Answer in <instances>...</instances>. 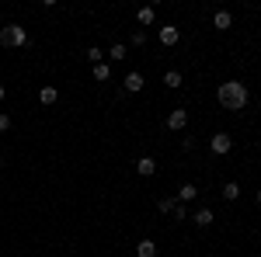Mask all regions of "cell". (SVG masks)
I'll list each match as a JSON object with an SVG mask.
<instances>
[{"instance_id":"6da1fadb","label":"cell","mask_w":261,"mask_h":257,"mask_svg":"<svg viewBox=\"0 0 261 257\" xmlns=\"http://www.w3.org/2000/svg\"><path fill=\"white\" fill-rule=\"evenodd\" d=\"M216 101H220L226 111H244L251 104V91H247V83H241V80H226V83H220V91H216Z\"/></svg>"},{"instance_id":"7a4b0ae2","label":"cell","mask_w":261,"mask_h":257,"mask_svg":"<svg viewBox=\"0 0 261 257\" xmlns=\"http://www.w3.org/2000/svg\"><path fill=\"white\" fill-rule=\"evenodd\" d=\"M0 45H4V49H21V45H28V28H21V24H4V28H0Z\"/></svg>"},{"instance_id":"3957f363","label":"cell","mask_w":261,"mask_h":257,"mask_svg":"<svg viewBox=\"0 0 261 257\" xmlns=\"http://www.w3.org/2000/svg\"><path fill=\"white\" fill-rule=\"evenodd\" d=\"M209 150H213V153H216V157H226V153H230V150H233V139L226 136V132H216V136L209 139Z\"/></svg>"},{"instance_id":"277c9868","label":"cell","mask_w":261,"mask_h":257,"mask_svg":"<svg viewBox=\"0 0 261 257\" xmlns=\"http://www.w3.org/2000/svg\"><path fill=\"white\" fill-rule=\"evenodd\" d=\"M157 39H161V45L171 49V45H178V42H181V32L174 28V24H164V28H157Z\"/></svg>"},{"instance_id":"5b68a950","label":"cell","mask_w":261,"mask_h":257,"mask_svg":"<svg viewBox=\"0 0 261 257\" xmlns=\"http://www.w3.org/2000/svg\"><path fill=\"white\" fill-rule=\"evenodd\" d=\"M143 83H146V77H143L140 70H133V73H125V83L122 87H125V94H140Z\"/></svg>"},{"instance_id":"8992f818","label":"cell","mask_w":261,"mask_h":257,"mask_svg":"<svg viewBox=\"0 0 261 257\" xmlns=\"http://www.w3.org/2000/svg\"><path fill=\"white\" fill-rule=\"evenodd\" d=\"M185 125H188V111H185V108H174V111L167 115V129H171V132H181Z\"/></svg>"},{"instance_id":"52a82bcc","label":"cell","mask_w":261,"mask_h":257,"mask_svg":"<svg viewBox=\"0 0 261 257\" xmlns=\"http://www.w3.org/2000/svg\"><path fill=\"white\" fill-rule=\"evenodd\" d=\"M136 170H140V178H153V174H157V160L153 157H140L136 160Z\"/></svg>"},{"instance_id":"ba28073f","label":"cell","mask_w":261,"mask_h":257,"mask_svg":"<svg viewBox=\"0 0 261 257\" xmlns=\"http://www.w3.org/2000/svg\"><path fill=\"white\" fill-rule=\"evenodd\" d=\"M136 21H140V28H150L157 21V7H140L136 11Z\"/></svg>"},{"instance_id":"9c48e42d","label":"cell","mask_w":261,"mask_h":257,"mask_svg":"<svg viewBox=\"0 0 261 257\" xmlns=\"http://www.w3.org/2000/svg\"><path fill=\"white\" fill-rule=\"evenodd\" d=\"M192 222H195L199 230H209V226H213V209H195Z\"/></svg>"},{"instance_id":"30bf717a","label":"cell","mask_w":261,"mask_h":257,"mask_svg":"<svg viewBox=\"0 0 261 257\" xmlns=\"http://www.w3.org/2000/svg\"><path fill=\"white\" fill-rule=\"evenodd\" d=\"M174 198H178L181 205H185V202H195V198H199V188H195V184H181Z\"/></svg>"},{"instance_id":"8fae6325","label":"cell","mask_w":261,"mask_h":257,"mask_svg":"<svg viewBox=\"0 0 261 257\" xmlns=\"http://www.w3.org/2000/svg\"><path fill=\"white\" fill-rule=\"evenodd\" d=\"M230 24H233V14H230V11H216V14H213V28H220V32H226Z\"/></svg>"},{"instance_id":"7c38bea8","label":"cell","mask_w":261,"mask_h":257,"mask_svg":"<svg viewBox=\"0 0 261 257\" xmlns=\"http://www.w3.org/2000/svg\"><path fill=\"white\" fill-rule=\"evenodd\" d=\"M39 101L42 104H56V101H60V91H56L53 83H45V87L39 91Z\"/></svg>"},{"instance_id":"4fadbf2b","label":"cell","mask_w":261,"mask_h":257,"mask_svg":"<svg viewBox=\"0 0 261 257\" xmlns=\"http://www.w3.org/2000/svg\"><path fill=\"white\" fill-rule=\"evenodd\" d=\"M136 254L140 257H157V243H153V240H140V243H136Z\"/></svg>"},{"instance_id":"5bb4252c","label":"cell","mask_w":261,"mask_h":257,"mask_svg":"<svg viewBox=\"0 0 261 257\" xmlns=\"http://www.w3.org/2000/svg\"><path fill=\"white\" fill-rule=\"evenodd\" d=\"M223 198H226V202H237V198H241V184H237V181H226V184H223Z\"/></svg>"},{"instance_id":"9a60e30c","label":"cell","mask_w":261,"mask_h":257,"mask_svg":"<svg viewBox=\"0 0 261 257\" xmlns=\"http://www.w3.org/2000/svg\"><path fill=\"white\" fill-rule=\"evenodd\" d=\"M157 209H161L164 216H171V212L178 209V198H171V195H167V198H161V202H157Z\"/></svg>"},{"instance_id":"2e32d148","label":"cell","mask_w":261,"mask_h":257,"mask_svg":"<svg viewBox=\"0 0 261 257\" xmlns=\"http://www.w3.org/2000/svg\"><path fill=\"white\" fill-rule=\"evenodd\" d=\"M84 60H87V63H94V66H98V63H105V52H101L98 45H91V49L84 52Z\"/></svg>"},{"instance_id":"e0dca14e","label":"cell","mask_w":261,"mask_h":257,"mask_svg":"<svg viewBox=\"0 0 261 257\" xmlns=\"http://www.w3.org/2000/svg\"><path fill=\"white\" fill-rule=\"evenodd\" d=\"M164 83H167L171 91H178V87H181V73H178V70H167V73H164Z\"/></svg>"},{"instance_id":"ac0fdd59","label":"cell","mask_w":261,"mask_h":257,"mask_svg":"<svg viewBox=\"0 0 261 257\" xmlns=\"http://www.w3.org/2000/svg\"><path fill=\"white\" fill-rule=\"evenodd\" d=\"M112 77V66H108V63H98V66H94V80H108Z\"/></svg>"},{"instance_id":"d6986e66","label":"cell","mask_w":261,"mask_h":257,"mask_svg":"<svg viewBox=\"0 0 261 257\" xmlns=\"http://www.w3.org/2000/svg\"><path fill=\"white\" fill-rule=\"evenodd\" d=\"M108 56H112V63L125 60V45H122V42H115V45H112V52H108Z\"/></svg>"},{"instance_id":"ffe728a7","label":"cell","mask_w":261,"mask_h":257,"mask_svg":"<svg viewBox=\"0 0 261 257\" xmlns=\"http://www.w3.org/2000/svg\"><path fill=\"white\" fill-rule=\"evenodd\" d=\"M133 45H136V49H143V45H146V32H143V28H136V32H133Z\"/></svg>"},{"instance_id":"44dd1931","label":"cell","mask_w":261,"mask_h":257,"mask_svg":"<svg viewBox=\"0 0 261 257\" xmlns=\"http://www.w3.org/2000/svg\"><path fill=\"white\" fill-rule=\"evenodd\" d=\"M171 216L178 219V222H185V219H188V209H185V205H181V202H178V209H174V212H171Z\"/></svg>"},{"instance_id":"7402d4cb","label":"cell","mask_w":261,"mask_h":257,"mask_svg":"<svg viewBox=\"0 0 261 257\" xmlns=\"http://www.w3.org/2000/svg\"><path fill=\"white\" fill-rule=\"evenodd\" d=\"M4 132H11V115L0 111V136H4Z\"/></svg>"},{"instance_id":"603a6c76","label":"cell","mask_w":261,"mask_h":257,"mask_svg":"<svg viewBox=\"0 0 261 257\" xmlns=\"http://www.w3.org/2000/svg\"><path fill=\"white\" fill-rule=\"evenodd\" d=\"M4 98H7V91H4V83H0V101H4Z\"/></svg>"},{"instance_id":"cb8c5ba5","label":"cell","mask_w":261,"mask_h":257,"mask_svg":"<svg viewBox=\"0 0 261 257\" xmlns=\"http://www.w3.org/2000/svg\"><path fill=\"white\" fill-rule=\"evenodd\" d=\"M258 205H261V191H258Z\"/></svg>"},{"instance_id":"d4e9b609","label":"cell","mask_w":261,"mask_h":257,"mask_svg":"<svg viewBox=\"0 0 261 257\" xmlns=\"http://www.w3.org/2000/svg\"><path fill=\"white\" fill-rule=\"evenodd\" d=\"M0 167H4V160H0Z\"/></svg>"}]
</instances>
